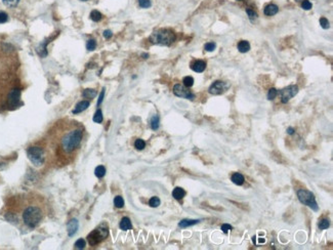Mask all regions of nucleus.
Here are the masks:
<instances>
[{"label": "nucleus", "mask_w": 333, "mask_h": 250, "mask_svg": "<svg viewBox=\"0 0 333 250\" xmlns=\"http://www.w3.org/2000/svg\"><path fill=\"white\" fill-rule=\"evenodd\" d=\"M94 174H95V177H99V178L104 177L105 174H106V168H105L103 165L98 166V167L95 168V170H94Z\"/></svg>", "instance_id": "obj_20"}, {"label": "nucleus", "mask_w": 333, "mask_h": 250, "mask_svg": "<svg viewBox=\"0 0 333 250\" xmlns=\"http://www.w3.org/2000/svg\"><path fill=\"white\" fill-rule=\"evenodd\" d=\"M74 246H75L76 249H83L85 246H86V242H85L84 239H79V240L76 241V243H75Z\"/></svg>", "instance_id": "obj_31"}, {"label": "nucleus", "mask_w": 333, "mask_h": 250, "mask_svg": "<svg viewBox=\"0 0 333 250\" xmlns=\"http://www.w3.org/2000/svg\"><path fill=\"white\" fill-rule=\"evenodd\" d=\"M172 196L176 200H181L185 196V191L184 189H181V188L177 187L172 191Z\"/></svg>", "instance_id": "obj_15"}, {"label": "nucleus", "mask_w": 333, "mask_h": 250, "mask_svg": "<svg viewBox=\"0 0 333 250\" xmlns=\"http://www.w3.org/2000/svg\"><path fill=\"white\" fill-rule=\"evenodd\" d=\"M183 82H184V85L185 87L190 88V87H192L193 85H194V78L191 77V76H185L184 78Z\"/></svg>", "instance_id": "obj_23"}, {"label": "nucleus", "mask_w": 333, "mask_h": 250, "mask_svg": "<svg viewBox=\"0 0 333 250\" xmlns=\"http://www.w3.org/2000/svg\"><path fill=\"white\" fill-rule=\"evenodd\" d=\"M231 179H232V182H233L235 185H237V186H242L244 183V181H245V178H244L243 175L241 173H239V172L234 173L233 175H232Z\"/></svg>", "instance_id": "obj_17"}, {"label": "nucleus", "mask_w": 333, "mask_h": 250, "mask_svg": "<svg viewBox=\"0 0 333 250\" xmlns=\"http://www.w3.org/2000/svg\"><path fill=\"white\" fill-rule=\"evenodd\" d=\"M294 131H295V130H294V128H292V127H289L288 129H287V133H288V134H293V133H294Z\"/></svg>", "instance_id": "obj_43"}, {"label": "nucleus", "mask_w": 333, "mask_h": 250, "mask_svg": "<svg viewBox=\"0 0 333 250\" xmlns=\"http://www.w3.org/2000/svg\"><path fill=\"white\" fill-rule=\"evenodd\" d=\"M8 21V15L4 11H0V24H4Z\"/></svg>", "instance_id": "obj_37"}, {"label": "nucleus", "mask_w": 333, "mask_h": 250, "mask_svg": "<svg viewBox=\"0 0 333 250\" xmlns=\"http://www.w3.org/2000/svg\"><path fill=\"white\" fill-rule=\"evenodd\" d=\"M149 57V54H147V53H145V54H142V57H144V58H147V57Z\"/></svg>", "instance_id": "obj_44"}, {"label": "nucleus", "mask_w": 333, "mask_h": 250, "mask_svg": "<svg viewBox=\"0 0 333 250\" xmlns=\"http://www.w3.org/2000/svg\"><path fill=\"white\" fill-rule=\"evenodd\" d=\"M297 198L298 200L303 203V205L309 206V208L313 209L314 211H318L319 210V206L318 203L316 201L315 195H314L312 192H309L308 190L304 189H300L297 191Z\"/></svg>", "instance_id": "obj_5"}, {"label": "nucleus", "mask_w": 333, "mask_h": 250, "mask_svg": "<svg viewBox=\"0 0 333 250\" xmlns=\"http://www.w3.org/2000/svg\"><path fill=\"white\" fill-rule=\"evenodd\" d=\"M114 205L117 207V208H122V207L124 206V200H123V198H122L121 196L115 197V199H114Z\"/></svg>", "instance_id": "obj_25"}, {"label": "nucleus", "mask_w": 333, "mask_h": 250, "mask_svg": "<svg viewBox=\"0 0 333 250\" xmlns=\"http://www.w3.org/2000/svg\"><path fill=\"white\" fill-rule=\"evenodd\" d=\"M20 61L14 48L0 43V109L13 110L20 105L22 88Z\"/></svg>", "instance_id": "obj_1"}, {"label": "nucleus", "mask_w": 333, "mask_h": 250, "mask_svg": "<svg viewBox=\"0 0 333 250\" xmlns=\"http://www.w3.org/2000/svg\"><path fill=\"white\" fill-rule=\"evenodd\" d=\"M138 4L141 7H142V8H148V7L152 5L150 0H138Z\"/></svg>", "instance_id": "obj_34"}, {"label": "nucleus", "mask_w": 333, "mask_h": 250, "mask_svg": "<svg viewBox=\"0 0 333 250\" xmlns=\"http://www.w3.org/2000/svg\"><path fill=\"white\" fill-rule=\"evenodd\" d=\"M239 1H241V0H239Z\"/></svg>", "instance_id": "obj_46"}, {"label": "nucleus", "mask_w": 333, "mask_h": 250, "mask_svg": "<svg viewBox=\"0 0 333 250\" xmlns=\"http://www.w3.org/2000/svg\"><path fill=\"white\" fill-rule=\"evenodd\" d=\"M277 95H278L277 89L276 88H271L269 90V92H268V99L270 101H273V100H275V97L277 96Z\"/></svg>", "instance_id": "obj_30"}, {"label": "nucleus", "mask_w": 333, "mask_h": 250, "mask_svg": "<svg viewBox=\"0 0 333 250\" xmlns=\"http://www.w3.org/2000/svg\"><path fill=\"white\" fill-rule=\"evenodd\" d=\"M94 121L95 123H102L103 122V113L100 110H98L95 112L94 116Z\"/></svg>", "instance_id": "obj_27"}, {"label": "nucleus", "mask_w": 333, "mask_h": 250, "mask_svg": "<svg viewBox=\"0 0 333 250\" xmlns=\"http://www.w3.org/2000/svg\"><path fill=\"white\" fill-rule=\"evenodd\" d=\"M104 96H105V89H103L102 92H100V95H99V101H98V106H99V105L102 104V101H103V100H104Z\"/></svg>", "instance_id": "obj_41"}, {"label": "nucleus", "mask_w": 333, "mask_h": 250, "mask_svg": "<svg viewBox=\"0 0 333 250\" xmlns=\"http://www.w3.org/2000/svg\"><path fill=\"white\" fill-rule=\"evenodd\" d=\"M67 230H68V235L69 236L74 235V234L77 232V230H78V221H77V220H70L68 226H67Z\"/></svg>", "instance_id": "obj_13"}, {"label": "nucleus", "mask_w": 333, "mask_h": 250, "mask_svg": "<svg viewBox=\"0 0 333 250\" xmlns=\"http://www.w3.org/2000/svg\"><path fill=\"white\" fill-rule=\"evenodd\" d=\"M320 25L323 29H328L329 28V21L326 18H321L320 19Z\"/></svg>", "instance_id": "obj_38"}, {"label": "nucleus", "mask_w": 333, "mask_h": 250, "mask_svg": "<svg viewBox=\"0 0 333 250\" xmlns=\"http://www.w3.org/2000/svg\"><path fill=\"white\" fill-rule=\"evenodd\" d=\"M220 229H222V231L224 234H227L228 232L231 231V230L233 229V226H232L231 225H229V224H223V225H222V226H220Z\"/></svg>", "instance_id": "obj_40"}, {"label": "nucleus", "mask_w": 333, "mask_h": 250, "mask_svg": "<svg viewBox=\"0 0 333 250\" xmlns=\"http://www.w3.org/2000/svg\"><path fill=\"white\" fill-rule=\"evenodd\" d=\"M160 203H161V201H160V199L158 197H152L150 199V201H149V205L151 207H154V208H155V207L159 206Z\"/></svg>", "instance_id": "obj_26"}, {"label": "nucleus", "mask_w": 333, "mask_h": 250, "mask_svg": "<svg viewBox=\"0 0 333 250\" xmlns=\"http://www.w3.org/2000/svg\"><path fill=\"white\" fill-rule=\"evenodd\" d=\"M246 13L247 14H248V17L250 19V21H254V19H257V14L255 13V11L253 9L251 8H246Z\"/></svg>", "instance_id": "obj_29"}, {"label": "nucleus", "mask_w": 333, "mask_h": 250, "mask_svg": "<svg viewBox=\"0 0 333 250\" xmlns=\"http://www.w3.org/2000/svg\"><path fill=\"white\" fill-rule=\"evenodd\" d=\"M120 229L123 230V231H128L131 228H132V225H131V221L128 217H123L121 221H120Z\"/></svg>", "instance_id": "obj_16"}, {"label": "nucleus", "mask_w": 333, "mask_h": 250, "mask_svg": "<svg viewBox=\"0 0 333 250\" xmlns=\"http://www.w3.org/2000/svg\"><path fill=\"white\" fill-rule=\"evenodd\" d=\"M28 157L30 161L32 162L34 165L40 166L44 163L45 156H44V151L40 147H31L27 151Z\"/></svg>", "instance_id": "obj_7"}, {"label": "nucleus", "mask_w": 333, "mask_h": 250, "mask_svg": "<svg viewBox=\"0 0 333 250\" xmlns=\"http://www.w3.org/2000/svg\"><path fill=\"white\" fill-rule=\"evenodd\" d=\"M175 40V34L171 30L168 29H161L154 32L150 37V41L153 44L159 45H170Z\"/></svg>", "instance_id": "obj_4"}, {"label": "nucleus", "mask_w": 333, "mask_h": 250, "mask_svg": "<svg viewBox=\"0 0 333 250\" xmlns=\"http://www.w3.org/2000/svg\"><path fill=\"white\" fill-rule=\"evenodd\" d=\"M103 18V14L99 10H92L90 13V19L94 22H99Z\"/></svg>", "instance_id": "obj_22"}, {"label": "nucleus", "mask_w": 333, "mask_h": 250, "mask_svg": "<svg viewBox=\"0 0 333 250\" xmlns=\"http://www.w3.org/2000/svg\"><path fill=\"white\" fill-rule=\"evenodd\" d=\"M238 50H239L240 52H242V53H245V52H249V50H250V44H249V42L246 41V40L240 41L239 43H238Z\"/></svg>", "instance_id": "obj_18"}, {"label": "nucleus", "mask_w": 333, "mask_h": 250, "mask_svg": "<svg viewBox=\"0 0 333 250\" xmlns=\"http://www.w3.org/2000/svg\"><path fill=\"white\" fill-rule=\"evenodd\" d=\"M228 88V84L226 83V82L223 81H215L213 82V83L211 84V86L209 87L208 91L210 95H222V93H223L224 91L227 90Z\"/></svg>", "instance_id": "obj_10"}, {"label": "nucleus", "mask_w": 333, "mask_h": 250, "mask_svg": "<svg viewBox=\"0 0 333 250\" xmlns=\"http://www.w3.org/2000/svg\"><path fill=\"white\" fill-rule=\"evenodd\" d=\"M215 47H216V44L214 43V42H208V43H206L204 46L205 50H207V52H213Z\"/></svg>", "instance_id": "obj_35"}, {"label": "nucleus", "mask_w": 333, "mask_h": 250, "mask_svg": "<svg viewBox=\"0 0 333 250\" xmlns=\"http://www.w3.org/2000/svg\"><path fill=\"white\" fill-rule=\"evenodd\" d=\"M200 220H183L180 221L179 226L180 228H188V226H192L194 225H197Z\"/></svg>", "instance_id": "obj_19"}, {"label": "nucleus", "mask_w": 333, "mask_h": 250, "mask_svg": "<svg viewBox=\"0 0 333 250\" xmlns=\"http://www.w3.org/2000/svg\"><path fill=\"white\" fill-rule=\"evenodd\" d=\"M278 10H279V8L276 4H269L265 7L264 13L266 15H268V17H272V15H275L278 13Z\"/></svg>", "instance_id": "obj_14"}, {"label": "nucleus", "mask_w": 333, "mask_h": 250, "mask_svg": "<svg viewBox=\"0 0 333 250\" xmlns=\"http://www.w3.org/2000/svg\"><path fill=\"white\" fill-rule=\"evenodd\" d=\"M312 6H313L312 3L309 2V0H303V3H301V7H303V8L305 9V10H309L312 8Z\"/></svg>", "instance_id": "obj_39"}, {"label": "nucleus", "mask_w": 333, "mask_h": 250, "mask_svg": "<svg viewBox=\"0 0 333 250\" xmlns=\"http://www.w3.org/2000/svg\"><path fill=\"white\" fill-rule=\"evenodd\" d=\"M151 127H152L153 130H156L159 128V117L157 115L153 116L152 120H151Z\"/></svg>", "instance_id": "obj_24"}, {"label": "nucleus", "mask_w": 333, "mask_h": 250, "mask_svg": "<svg viewBox=\"0 0 333 250\" xmlns=\"http://www.w3.org/2000/svg\"><path fill=\"white\" fill-rule=\"evenodd\" d=\"M297 92H298V87H297L296 85H289V86L281 89V90L279 91L280 96H281V101L283 104L288 103L293 96H295L297 95Z\"/></svg>", "instance_id": "obj_8"}, {"label": "nucleus", "mask_w": 333, "mask_h": 250, "mask_svg": "<svg viewBox=\"0 0 333 250\" xmlns=\"http://www.w3.org/2000/svg\"><path fill=\"white\" fill-rule=\"evenodd\" d=\"M95 46H96V42H95V40H94V39H89V40L87 41L86 47H87L88 50H90V52H91V50H94Z\"/></svg>", "instance_id": "obj_33"}, {"label": "nucleus", "mask_w": 333, "mask_h": 250, "mask_svg": "<svg viewBox=\"0 0 333 250\" xmlns=\"http://www.w3.org/2000/svg\"><path fill=\"white\" fill-rule=\"evenodd\" d=\"M205 68H206V63H205L204 61H201V60L194 61L191 64V69L194 72H197V73H202L205 70Z\"/></svg>", "instance_id": "obj_11"}, {"label": "nucleus", "mask_w": 333, "mask_h": 250, "mask_svg": "<svg viewBox=\"0 0 333 250\" xmlns=\"http://www.w3.org/2000/svg\"><path fill=\"white\" fill-rule=\"evenodd\" d=\"M82 1H86V0H82Z\"/></svg>", "instance_id": "obj_45"}, {"label": "nucleus", "mask_w": 333, "mask_h": 250, "mask_svg": "<svg viewBox=\"0 0 333 250\" xmlns=\"http://www.w3.org/2000/svg\"><path fill=\"white\" fill-rule=\"evenodd\" d=\"M22 220L24 224L30 229L38 226L44 217V211L39 205L29 204L22 211Z\"/></svg>", "instance_id": "obj_3"}, {"label": "nucleus", "mask_w": 333, "mask_h": 250, "mask_svg": "<svg viewBox=\"0 0 333 250\" xmlns=\"http://www.w3.org/2000/svg\"><path fill=\"white\" fill-rule=\"evenodd\" d=\"M173 93L176 96L183 97V99H187L190 101H193L195 99V95L193 93L188 87H185V85L181 84H175L173 87Z\"/></svg>", "instance_id": "obj_9"}, {"label": "nucleus", "mask_w": 333, "mask_h": 250, "mask_svg": "<svg viewBox=\"0 0 333 250\" xmlns=\"http://www.w3.org/2000/svg\"><path fill=\"white\" fill-rule=\"evenodd\" d=\"M134 147L137 148V150H142V149H145V147H146V143H145V140H142V139H137V140H135V143H134Z\"/></svg>", "instance_id": "obj_28"}, {"label": "nucleus", "mask_w": 333, "mask_h": 250, "mask_svg": "<svg viewBox=\"0 0 333 250\" xmlns=\"http://www.w3.org/2000/svg\"><path fill=\"white\" fill-rule=\"evenodd\" d=\"M112 35H113V33H112V31H110V30H106L104 32V36H105V38H107V39L111 38Z\"/></svg>", "instance_id": "obj_42"}, {"label": "nucleus", "mask_w": 333, "mask_h": 250, "mask_svg": "<svg viewBox=\"0 0 333 250\" xmlns=\"http://www.w3.org/2000/svg\"><path fill=\"white\" fill-rule=\"evenodd\" d=\"M2 1H3V3H4L5 5L9 6V7H13V6H15L18 4L20 0H2Z\"/></svg>", "instance_id": "obj_36"}, {"label": "nucleus", "mask_w": 333, "mask_h": 250, "mask_svg": "<svg viewBox=\"0 0 333 250\" xmlns=\"http://www.w3.org/2000/svg\"><path fill=\"white\" fill-rule=\"evenodd\" d=\"M84 127L79 122L61 120L55 126L51 142L53 153L59 160V164L68 163L78 151L83 139Z\"/></svg>", "instance_id": "obj_2"}, {"label": "nucleus", "mask_w": 333, "mask_h": 250, "mask_svg": "<svg viewBox=\"0 0 333 250\" xmlns=\"http://www.w3.org/2000/svg\"><path fill=\"white\" fill-rule=\"evenodd\" d=\"M108 235H109V231H108L107 226H100L88 235V237H87L88 243H89L91 246H95L99 243H100L104 239H106Z\"/></svg>", "instance_id": "obj_6"}, {"label": "nucleus", "mask_w": 333, "mask_h": 250, "mask_svg": "<svg viewBox=\"0 0 333 250\" xmlns=\"http://www.w3.org/2000/svg\"><path fill=\"white\" fill-rule=\"evenodd\" d=\"M88 107H89V101H79V103L76 105L75 109L73 110V114H78V113L83 112V111L86 110Z\"/></svg>", "instance_id": "obj_12"}, {"label": "nucleus", "mask_w": 333, "mask_h": 250, "mask_svg": "<svg viewBox=\"0 0 333 250\" xmlns=\"http://www.w3.org/2000/svg\"><path fill=\"white\" fill-rule=\"evenodd\" d=\"M329 226H330V222H329L328 220H320V222H319L320 230H326V229L329 228Z\"/></svg>", "instance_id": "obj_32"}, {"label": "nucleus", "mask_w": 333, "mask_h": 250, "mask_svg": "<svg viewBox=\"0 0 333 250\" xmlns=\"http://www.w3.org/2000/svg\"><path fill=\"white\" fill-rule=\"evenodd\" d=\"M82 95H83V97H85V99H94V97L96 95V91L94 90V89L87 88L83 91Z\"/></svg>", "instance_id": "obj_21"}]
</instances>
